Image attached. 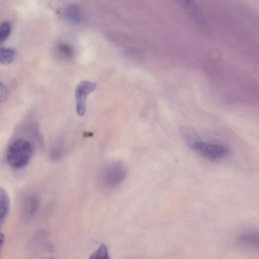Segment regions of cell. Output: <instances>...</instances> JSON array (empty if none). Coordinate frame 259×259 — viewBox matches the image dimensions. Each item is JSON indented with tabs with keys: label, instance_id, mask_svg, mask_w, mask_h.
<instances>
[{
	"label": "cell",
	"instance_id": "cell-6",
	"mask_svg": "<svg viewBox=\"0 0 259 259\" xmlns=\"http://www.w3.org/2000/svg\"><path fill=\"white\" fill-rule=\"evenodd\" d=\"M237 241L240 246L254 248H258V232L254 230L244 232L238 236Z\"/></svg>",
	"mask_w": 259,
	"mask_h": 259
},
{
	"label": "cell",
	"instance_id": "cell-7",
	"mask_svg": "<svg viewBox=\"0 0 259 259\" xmlns=\"http://www.w3.org/2000/svg\"><path fill=\"white\" fill-rule=\"evenodd\" d=\"M10 208V198L6 190L0 186V226L6 219Z\"/></svg>",
	"mask_w": 259,
	"mask_h": 259
},
{
	"label": "cell",
	"instance_id": "cell-11",
	"mask_svg": "<svg viewBox=\"0 0 259 259\" xmlns=\"http://www.w3.org/2000/svg\"><path fill=\"white\" fill-rule=\"evenodd\" d=\"M65 16L71 21L76 22L80 20V11L75 7L67 8L65 11Z\"/></svg>",
	"mask_w": 259,
	"mask_h": 259
},
{
	"label": "cell",
	"instance_id": "cell-4",
	"mask_svg": "<svg viewBox=\"0 0 259 259\" xmlns=\"http://www.w3.org/2000/svg\"><path fill=\"white\" fill-rule=\"evenodd\" d=\"M97 86L95 82L83 80L76 87L75 95L76 101V112L78 115L83 116L86 109L87 97L94 91Z\"/></svg>",
	"mask_w": 259,
	"mask_h": 259
},
{
	"label": "cell",
	"instance_id": "cell-5",
	"mask_svg": "<svg viewBox=\"0 0 259 259\" xmlns=\"http://www.w3.org/2000/svg\"><path fill=\"white\" fill-rule=\"evenodd\" d=\"M38 195L32 194L26 196L21 206V216L24 220L31 219L36 213L39 205Z\"/></svg>",
	"mask_w": 259,
	"mask_h": 259
},
{
	"label": "cell",
	"instance_id": "cell-2",
	"mask_svg": "<svg viewBox=\"0 0 259 259\" xmlns=\"http://www.w3.org/2000/svg\"><path fill=\"white\" fill-rule=\"evenodd\" d=\"M34 144L29 139L17 138L9 145L6 153L7 163L13 168L21 169L30 161L33 155Z\"/></svg>",
	"mask_w": 259,
	"mask_h": 259
},
{
	"label": "cell",
	"instance_id": "cell-14",
	"mask_svg": "<svg viewBox=\"0 0 259 259\" xmlns=\"http://www.w3.org/2000/svg\"><path fill=\"white\" fill-rule=\"evenodd\" d=\"M5 242V235L4 234L0 231V259L2 255V251L3 245Z\"/></svg>",
	"mask_w": 259,
	"mask_h": 259
},
{
	"label": "cell",
	"instance_id": "cell-1",
	"mask_svg": "<svg viewBox=\"0 0 259 259\" xmlns=\"http://www.w3.org/2000/svg\"><path fill=\"white\" fill-rule=\"evenodd\" d=\"M182 135L190 148L202 157L209 160H218L226 157L228 149L225 146L203 141L191 128L183 127Z\"/></svg>",
	"mask_w": 259,
	"mask_h": 259
},
{
	"label": "cell",
	"instance_id": "cell-10",
	"mask_svg": "<svg viewBox=\"0 0 259 259\" xmlns=\"http://www.w3.org/2000/svg\"><path fill=\"white\" fill-rule=\"evenodd\" d=\"M11 30V25L8 21L3 22L0 25V45L8 38Z\"/></svg>",
	"mask_w": 259,
	"mask_h": 259
},
{
	"label": "cell",
	"instance_id": "cell-13",
	"mask_svg": "<svg viewBox=\"0 0 259 259\" xmlns=\"http://www.w3.org/2000/svg\"><path fill=\"white\" fill-rule=\"evenodd\" d=\"M8 94L6 87L0 82V103L4 101Z\"/></svg>",
	"mask_w": 259,
	"mask_h": 259
},
{
	"label": "cell",
	"instance_id": "cell-3",
	"mask_svg": "<svg viewBox=\"0 0 259 259\" xmlns=\"http://www.w3.org/2000/svg\"><path fill=\"white\" fill-rule=\"evenodd\" d=\"M127 170L125 166L121 162H116L104 168L102 174L103 184L109 188H114L125 179Z\"/></svg>",
	"mask_w": 259,
	"mask_h": 259
},
{
	"label": "cell",
	"instance_id": "cell-12",
	"mask_svg": "<svg viewBox=\"0 0 259 259\" xmlns=\"http://www.w3.org/2000/svg\"><path fill=\"white\" fill-rule=\"evenodd\" d=\"M62 151L59 147H54L50 151L49 156L53 160H57L62 156Z\"/></svg>",
	"mask_w": 259,
	"mask_h": 259
},
{
	"label": "cell",
	"instance_id": "cell-8",
	"mask_svg": "<svg viewBox=\"0 0 259 259\" xmlns=\"http://www.w3.org/2000/svg\"><path fill=\"white\" fill-rule=\"evenodd\" d=\"M15 56V51L12 48L2 47L0 48V63L8 65L11 63Z\"/></svg>",
	"mask_w": 259,
	"mask_h": 259
},
{
	"label": "cell",
	"instance_id": "cell-9",
	"mask_svg": "<svg viewBox=\"0 0 259 259\" xmlns=\"http://www.w3.org/2000/svg\"><path fill=\"white\" fill-rule=\"evenodd\" d=\"M89 259H110L107 246L104 244H102L90 255Z\"/></svg>",
	"mask_w": 259,
	"mask_h": 259
}]
</instances>
